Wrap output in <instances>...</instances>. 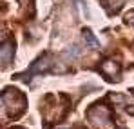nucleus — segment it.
I'll return each mask as SVG.
<instances>
[{
	"instance_id": "7",
	"label": "nucleus",
	"mask_w": 134,
	"mask_h": 129,
	"mask_svg": "<svg viewBox=\"0 0 134 129\" xmlns=\"http://www.w3.org/2000/svg\"><path fill=\"white\" fill-rule=\"evenodd\" d=\"M60 129H67V127H60Z\"/></svg>"
},
{
	"instance_id": "4",
	"label": "nucleus",
	"mask_w": 134,
	"mask_h": 129,
	"mask_svg": "<svg viewBox=\"0 0 134 129\" xmlns=\"http://www.w3.org/2000/svg\"><path fill=\"white\" fill-rule=\"evenodd\" d=\"M13 51H15V47H13V44H11V42H5L4 45H2V62H4V65L11 64Z\"/></svg>"
},
{
	"instance_id": "2",
	"label": "nucleus",
	"mask_w": 134,
	"mask_h": 129,
	"mask_svg": "<svg viewBox=\"0 0 134 129\" xmlns=\"http://www.w3.org/2000/svg\"><path fill=\"white\" fill-rule=\"evenodd\" d=\"M87 116H89L91 120L98 126V127H109L111 126V118H109V111L107 109H103V107H94V109H91L89 113H87Z\"/></svg>"
},
{
	"instance_id": "5",
	"label": "nucleus",
	"mask_w": 134,
	"mask_h": 129,
	"mask_svg": "<svg viewBox=\"0 0 134 129\" xmlns=\"http://www.w3.org/2000/svg\"><path fill=\"white\" fill-rule=\"evenodd\" d=\"M103 73H107L109 76H116V75H118V64L112 62V60L105 62V64H103Z\"/></svg>"
},
{
	"instance_id": "1",
	"label": "nucleus",
	"mask_w": 134,
	"mask_h": 129,
	"mask_svg": "<svg viewBox=\"0 0 134 129\" xmlns=\"http://www.w3.org/2000/svg\"><path fill=\"white\" fill-rule=\"evenodd\" d=\"M2 106L9 116H18L25 109V98L22 93H18L15 89H5L2 95Z\"/></svg>"
},
{
	"instance_id": "3",
	"label": "nucleus",
	"mask_w": 134,
	"mask_h": 129,
	"mask_svg": "<svg viewBox=\"0 0 134 129\" xmlns=\"http://www.w3.org/2000/svg\"><path fill=\"white\" fill-rule=\"evenodd\" d=\"M51 58H49V55H42L35 64L29 67V75H36V73H45L49 67H51Z\"/></svg>"
},
{
	"instance_id": "6",
	"label": "nucleus",
	"mask_w": 134,
	"mask_h": 129,
	"mask_svg": "<svg viewBox=\"0 0 134 129\" xmlns=\"http://www.w3.org/2000/svg\"><path fill=\"white\" fill-rule=\"evenodd\" d=\"M83 37H85V42L89 44L91 47H94V49H98V47H100V42L96 40V37L92 35V31L85 29V31H83Z\"/></svg>"
}]
</instances>
